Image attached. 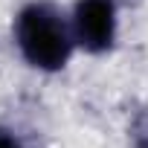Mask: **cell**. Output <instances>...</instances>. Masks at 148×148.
Returning a JSON list of instances; mask_svg holds the SVG:
<instances>
[{
  "instance_id": "cell-2",
  "label": "cell",
  "mask_w": 148,
  "mask_h": 148,
  "mask_svg": "<svg viewBox=\"0 0 148 148\" xmlns=\"http://www.w3.org/2000/svg\"><path fill=\"white\" fill-rule=\"evenodd\" d=\"M76 47H82L90 55H105L116 44V0H76L70 15Z\"/></svg>"
},
{
  "instance_id": "cell-3",
  "label": "cell",
  "mask_w": 148,
  "mask_h": 148,
  "mask_svg": "<svg viewBox=\"0 0 148 148\" xmlns=\"http://www.w3.org/2000/svg\"><path fill=\"white\" fill-rule=\"evenodd\" d=\"M128 142H131V148H148V108H136L131 113Z\"/></svg>"
},
{
  "instance_id": "cell-1",
  "label": "cell",
  "mask_w": 148,
  "mask_h": 148,
  "mask_svg": "<svg viewBox=\"0 0 148 148\" xmlns=\"http://www.w3.org/2000/svg\"><path fill=\"white\" fill-rule=\"evenodd\" d=\"M15 47L23 61L41 73H58L70 64L76 49L70 18L49 0H29L15 15Z\"/></svg>"
},
{
  "instance_id": "cell-4",
  "label": "cell",
  "mask_w": 148,
  "mask_h": 148,
  "mask_svg": "<svg viewBox=\"0 0 148 148\" xmlns=\"http://www.w3.org/2000/svg\"><path fill=\"white\" fill-rule=\"evenodd\" d=\"M0 148H23V145H21V139H18L12 131L0 128Z\"/></svg>"
}]
</instances>
